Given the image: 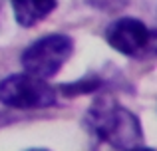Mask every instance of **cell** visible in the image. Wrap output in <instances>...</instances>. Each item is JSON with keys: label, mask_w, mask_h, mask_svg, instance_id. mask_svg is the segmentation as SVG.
I'll return each mask as SVG.
<instances>
[{"label": "cell", "mask_w": 157, "mask_h": 151, "mask_svg": "<svg viewBox=\"0 0 157 151\" xmlns=\"http://www.w3.org/2000/svg\"><path fill=\"white\" fill-rule=\"evenodd\" d=\"M86 125L98 141H104L115 149L143 147L141 121L133 111L119 105L111 97H100L90 108Z\"/></svg>", "instance_id": "1"}, {"label": "cell", "mask_w": 157, "mask_h": 151, "mask_svg": "<svg viewBox=\"0 0 157 151\" xmlns=\"http://www.w3.org/2000/svg\"><path fill=\"white\" fill-rule=\"evenodd\" d=\"M105 40L115 52L133 60L157 58V30L147 28L141 20L123 16L105 28Z\"/></svg>", "instance_id": "2"}, {"label": "cell", "mask_w": 157, "mask_h": 151, "mask_svg": "<svg viewBox=\"0 0 157 151\" xmlns=\"http://www.w3.org/2000/svg\"><path fill=\"white\" fill-rule=\"evenodd\" d=\"M74 52V40L66 34H48L22 52V68L38 77H54Z\"/></svg>", "instance_id": "3"}, {"label": "cell", "mask_w": 157, "mask_h": 151, "mask_svg": "<svg viewBox=\"0 0 157 151\" xmlns=\"http://www.w3.org/2000/svg\"><path fill=\"white\" fill-rule=\"evenodd\" d=\"M0 101L14 109H42L56 104V89L34 74H14L0 81Z\"/></svg>", "instance_id": "4"}, {"label": "cell", "mask_w": 157, "mask_h": 151, "mask_svg": "<svg viewBox=\"0 0 157 151\" xmlns=\"http://www.w3.org/2000/svg\"><path fill=\"white\" fill-rule=\"evenodd\" d=\"M14 18L20 26L30 28L42 22L58 6V0H10Z\"/></svg>", "instance_id": "5"}, {"label": "cell", "mask_w": 157, "mask_h": 151, "mask_svg": "<svg viewBox=\"0 0 157 151\" xmlns=\"http://www.w3.org/2000/svg\"><path fill=\"white\" fill-rule=\"evenodd\" d=\"M100 85H101V80H100V77H86V80H82L80 84L64 85V92H66V96H82V93H92V92H96Z\"/></svg>", "instance_id": "6"}]
</instances>
